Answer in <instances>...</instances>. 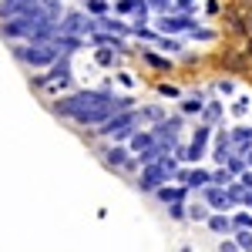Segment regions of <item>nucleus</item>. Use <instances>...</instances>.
<instances>
[{"instance_id":"obj_1","label":"nucleus","mask_w":252,"mask_h":252,"mask_svg":"<svg viewBox=\"0 0 252 252\" xmlns=\"http://www.w3.org/2000/svg\"><path fill=\"white\" fill-rule=\"evenodd\" d=\"M108 101H115V91H108V88H94V91H71V94H64V97L54 101V115L71 121L74 115L88 111V108H101V104H108Z\"/></svg>"},{"instance_id":"obj_2","label":"nucleus","mask_w":252,"mask_h":252,"mask_svg":"<svg viewBox=\"0 0 252 252\" xmlns=\"http://www.w3.org/2000/svg\"><path fill=\"white\" fill-rule=\"evenodd\" d=\"M135 128H138V111L131 108V111H118V115H111L101 128H94V131H97V138H111L115 145H125Z\"/></svg>"},{"instance_id":"obj_3","label":"nucleus","mask_w":252,"mask_h":252,"mask_svg":"<svg viewBox=\"0 0 252 252\" xmlns=\"http://www.w3.org/2000/svg\"><path fill=\"white\" fill-rule=\"evenodd\" d=\"M14 58L34 71H47L54 61H58V47L54 44H17L14 47Z\"/></svg>"},{"instance_id":"obj_4","label":"nucleus","mask_w":252,"mask_h":252,"mask_svg":"<svg viewBox=\"0 0 252 252\" xmlns=\"http://www.w3.org/2000/svg\"><path fill=\"white\" fill-rule=\"evenodd\" d=\"M97 31V20L94 17H88L84 10H67L64 17L58 20V34H67V37H91Z\"/></svg>"},{"instance_id":"obj_5","label":"nucleus","mask_w":252,"mask_h":252,"mask_svg":"<svg viewBox=\"0 0 252 252\" xmlns=\"http://www.w3.org/2000/svg\"><path fill=\"white\" fill-rule=\"evenodd\" d=\"M101 158H104V165H108V168H118V172H135V168H138V161L131 158V152H128L125 145L101 148Z\"/></svg>"},{"instance_id":"obj_6","label":"nucleus","mask_w":252,"mask_h":252,"mask_svg":"<svg viewBox=\"0 0 252 252\" xmlns=\"http://www.w3.org/2000/svg\"><path fill=\"white\" fill-rule=\"evenodd\" d=\"M192 27H195V17H185V14H161V17H158V34H161V37L189 34Z\"/></svg>"},{"instance_id":"obj_7","label":"nucleus","mask_w":252,"mask_h":252,"mask_svg":"<svg viewBox=\"0 0 252 252\" xmlns=\"http://www.w3.org/2000/svg\"><path fill=\"white\" fill-rule=\"evenodd\" d=\"M31 31H34V20H27L24 14H17V17L10 20H0V37L3 40H27L31 37Z\"/></svg>"},{"instance_id":"obj_8","label":"nucleus","mask_w":252,"mask_h":252,"mask_svg":"<svg viewBox=\"0 0 252 252\" xmlns=\"http://www.w3.org/2000/svg\"><path fill=\"white\" fill-rule=\"evenodd\" d=\"M168 182H172V178L161 172L158 165H145L141 175H138V189H141V192H158V189H161V185H168Z\"/></svg>"},{"instance_id":"obj_9","label":"nucleus","mask_w":252,"mask_h":252,"mask_svg":"<svg viewBox=\"0 0 252 252\" xmlns=\"http://www.w3.org/2000/svg\"><path fill=\"white\" fill-rule=\"evenodd\" d=\"M198 192H202L205 205H209L212 212H225V209H232V205H235L232 198H229V192L219 189V185H205V189H198Z\"/></svg>"},{"instance_id":"obj_10","label":"nucleus","mask_w":252,"mask_h":252,"mask_svg":"<svg viewBox=\"0 0 252 252\" xmlns=\"http://www.w3.org/2000/svg\"><path fill=\"white\" fill-rule=\"evenodd\" d=\"M115 14H121V17H135V24H145V20H148V0H118Z\"/></svg>"},{"instance_id":"obj_11","label":"nucleus","mask_w":252,"mask_h":252,"mask_svg":"<svg viewBox=\"0 0 252 252\" xmlns=\"http://www.w3.org/2000/svg\"><path fill=\"white\" fill-rule=\"evenodd\" d=\"M175 178H178V185H185V189H205V185H209V172H205V168H178Z\"/></svg>"},{"instance_id":"obj_12","label":"nucleus","mask_w":252,"mask_h":252,"mask_svg":"<svg viewBox=\"0 0 252 252\" xmlns=\"http://www.w3.org/2000/svg\"><path fill=\"white\" fill-rule=\"evenodd\" d=\"M209 125H198L195 128L192 141H189V161H202V155H205V145H209Z\"/></svg>"},{"instance_id":"obj_13","label":"nucleus","mask_w":252,"mask_h":252,"mask_svg":"<svg viewBox=\"0 0 252 252\" xmlns=\"http://www.w3.org/2000/svg\"><path fill=\"white\" fill-rule=\"evenodd\" d=\"M155 198L161 202V205H172V202H185L189 198V189L185 185H161L155 192Z\"/></svg>"},{"instance_id":"obj_14","label":"nucleus","mask_w":252,"mask_h":252,"mask_svg":"<svg viewBox=\"0 0 252 252\" xmlns=\"http://www.w3.org/2000/svg\"><path fill=\"white\" fill-rule=\"evenodd\" d=\"M152 145H155V138H152V131H141V128H135L125 148H128L131 155H138V152H145V148H152Z\"/></svg>"},{"instance_id":"obj_15","label":"nucleus","mask_w":252,"mask_h":252,"mask_svg":"<svg viewBox=\"0 0 252 252\" xmlns=\"http://www.w3.org/2000/svg\"><path fill=\"white\" fill-rule=\"evenodd\" d=\"M97 31L115 34V37H128V34H131V27H128V24H121L118 17H97Z\"/></svg>"},{"instance_id":"obj_16","label":"nucleus","mask_w":252,"mask_h":252,"mask_svg":"<svg viewBox=\"0 0 252 252\" xmlns=\"http://www.w3.org/2000/svg\"><path fill=\"white\" fill-rule=\"evenodd\" d=\"M205 222H209V229H212L215 235H229V232H235V229H232V219H229V215H222V212L209 215Z\"/></svg>"},{"instance_id":"obj_17","label":"nucleus","mask_w":252,"mask_h":252,"mask_svg":"<svg viewBox=\"0 0 252 252\" xmlns=\"http://www.w3.org/2000/svg\"><path fill=\"white\" fill-rule=\"evenodd\" d=\"M232 155V141H229V131H219L215 135V161L225 165V158Z\"/></svg>"},{"instance_id":"obj_18","label":"nucleus","mask_w":252,"mask_h":252,"mask_svg":"<svg viewBox=\"0 0 252 252\" xmlns=\"http://www.w3.org/2000/svg\"><path fill=\"white\" fill-rule=\"evenodd\" d=\"M27 3H34V0H0V20L17 17V14L24 10V7H27Z\"/></svg>"},{"instance_id":"obj_19","label":"nucleus","mask_w":252,"mask_h":252,"mask_svg":"<svg viewBox=\"0 0 252 252\" xmlns=\"http://www.w3.org/2000/svg\"><path fill=\"white\" fill-rule=\"evenodd\" d=\"M141 61H145L148 67H155V71H172V61L161 58L158 51H141Z\"/></svg>"},{"instance_id":"obj_20","label":"nucleus","mask_w":252,"mask_h":252,"mask_svg":"<svg viewBox=\"0 0 252 252\" xmlns=\"http://www.w3.org/2000/svg\"><path fill=\"white\" fill-rule=\"evenodd\" d=\"M222 121V101H209L202 108V125H219Z\"/></svg>"},{"instance_id":"obj_21","label":"nucleus","mask_w":252,"mask_h":252,"mask_svg":"<svg viewBox=\"0 0 252 252\" xmlns=\"http://www.w3.org/2000/svg\"><path fill=\"white\" fill-rule=\"evenodd\" d=\"M108 10H111V3L108 0H84V14L88 17H108Z\"/></svg>"},{"instance_id":"obj_22","label":"nucleus","mask_w":252,"mask_h":252,"mask_svg":"<svg viewBox=\"0 0 252 252\" xmlns=\"http://www.w3.org/2000/svg\"><path fill=\"white\" fill-rule=\"evenodd\" d=\"M229 141H232V152L235 148H242V145H252V128H235V131H229Z\"/></svg>"},{"instance_id":"obj_23","label":"nucleus","mask_w":252,"mask_h":252,"mask_svg":"<svg viewBox=\"0 0 252 252\" xmlns=\"http://www.w3.org/2000/svg\"><path fill=\"white\" fill-rule=\"evenodd\" d=\"M161 118H165V111H161L158 104H145V108L138 111V121H152V125H158Z\"/></svg>"},{"instance_id":"obj_24","label":"nucleus","mask_w":252,"mask_h":252,"mask_svg":"<svg viewBox=\"0 0 252 252\" xmlns=\"http://www.w3.org/2000/svg\"><path fill=\"white\" fill-rule=\"evenodd\" d=\"M229 182H232V175L225 172V168H222V165H219V168H215V172H209V185H219V189H225V185H229Z\"/></svg>"},{"instance_id":"obj_25","label":"nucleus","mask_w":252,"mask_h":252,"mask_svg":"<svg viewBox=\"0 0 252 252\" xmlns=\"http://www.w3.org/2000/svg\"><path fill=\"white\" fill-rule=\"evenodd\" d=\"M202 108H205L202 97H185L182 101V115H202Z\"/></svg>"},{"instance_id":"obj_26","label":"nucleus","mask_w":252,"mask_h":252,"mask_svg":"<svg viewBox=\"0 0 252 252\" xmlns=\"http://www.w3.org/2000/svg\"><path fill=\"white\" fill-rule=\"evenodd\" d=\"M235 246H239V252H252V232L249 229H235Z\"/></svg>"},{"instance_id":"obj_27","label":"nucleus","mask_w":252,"mask_h":252,"mask_svg":"<svg viewBox=\"0 0 252 252\" xmlns=\"http://www.w3.org/2000/svg\"><path fill=\"white\" fill-rule=\"evenodd\" d=\"M185 215H189V219H195V222H205V219H209V205H198V202H192V205L185 209Z\"/></svg>"},{"instance_id":"obj_28","label":"nucleus","mask_w":252,"mask_h":252,"mask_svg":"<svg viewBox=\"0 0 252 252\" xmlns=\"http://www.w3.org/2000/svg\"><path fill=\"white\" fill-rule=\"evenodd\" d=\"M155 165H158V168H161L165 175H168V178H175V172H178V161H175L172 155H161V158L155 161Z\"/></svg>"},{"instance_id":"obj_29","label":"nucleus","mask_w":252,"mask_h":252,"mask_svg":"<svg viewBox=\"0 0 252 252\" xmlns=\"http://www.w3.org/2000/svg\"><path fill=\"white\" fill-rule=\"evenodd\" d=\"M131 37H141V40H158L161 34H158V31H148L145 24H135V27H131Z\"/></svg>"},{"instance_id":"obj_30","label":"nucleus","mask_w":252,"mask_h":252,"mask_svg":"<svg viewBox=\"0 0 252 252\" xmlns=\"http://www.w3.org/2000/svg\"><path fill=\"white\" fill-rule=\"evenodd\" d=\"M94 61L101 64V67H111V64H115V51H111V47H97Z\"/></svg>"},{"instance_id":"obj_31","label":"nucleus","mask_w":252,"mask_h":252,"mask_svg":"<svg viewBox=\"0 0 252 252\" xmlns=\"http://www.w3.org/2000/svg\"><path fill=\"white\" fill-rule=\"evenodd\" d=\"M155 44L161 47V51H168V54H178V51H182V44H178V40H172V37H158Z\"/></svg>"},{"instance_id":"obj_32","label":"nucleus","mask_w":252,"mask_h":252,"mask_svg":"<svg viewBox=\"0 0 252 252\" xmlns=\"http://www.w3.org/2000/svg\"><path fill=\"white\" fill-rule=\"evenodd\" d=\"M232 229H249V232H252V215L249 212H239L232 219Z\"/></svg>"},{"instance_id":"obj_33","label":"nucleus","mask_w":252,"mask_h":252,"mask_svg":"<svg viewBox=\"0 0 252 252\" xmlns=\"http://www.w3.org/2000/svg\"><path fill=\"white\" fill-rule=\"evenodd\" d=\"M168 215H172L175 222H182V219H189V215H185V202H172V205H168Z\"/></svg>"},{"instance_id":"obj_34","label":"nucleus","mask_w":252,"mask_h":252,"mask_svg":"<svg viewBox=\"0 0 252 252\" xmlns=\"http://www.w3.org/2000/svg\"><path fill=\"white\" fill-rule=\"evenodd\" d=\"M189 37H192V40H212L215 34H212V31H205V27H198V24H195L192 31H189Z\"/></svg>"},{"instance_id":"obj_35","label":"nucleus","mask_w":252,"mask_h":252,"mask_svg":"<svg viewBox=\"0 0 252 252\" xmlns=\"http://www.w3.org/2000/svg\"><path fill=\"white\" fill-rule=\"evenodd\" d=\"M175 0H148V10H158V14H168Z\"/></svg>"},{"instance_id":"obj_36","label":"nucleus","mask_w":252,"mask_h":252,"mask_svg":"<svg viewBox=\"0 0 252 252\" xmlns=\"http://www.w3.org/2000/svg\"><path fill=\"white\" fill-rule=\"evenodd\" d=\"M158 94H165V97H178V88H175V84H158Z\"/></svg>"},{"instance_id":"obj_37","label":"nucleus","mask_w":252,"mask_h":252,"mask_svg":"<svg viewBox=\"0 0 252 252\" xmlns=\"http://www.w3.org/2000/svg\"><path fill=\"white\" fill-rule=\"evenodd\" d=\"M239 185H242V189H252V168H246V172L239 175Z\"/></svg>"},{"instance_id":"obj_38","label":"nucleus","mask_w":252,"mask_h":252,"mask_svg":"<svg viewBox=\"0 0 252 252\" xmlns=\"http://www.w3.org/2000/svg\"><path fill=\"white\" fill-rule=\"evenodd\" d=\"M235 115H246V111H249V101H246V97H239V101H235V108H232Z\"/></svg>"},{"instance_id":"obj_39","label":"nucleus","mask_w":252,"mask_h":252,"mask_svg":"<svg viewBox=\"0 0 252 252\" xmlns=\"http://www.w3.org/2000/svg\"><path fill=\"white\" fill-rule=\"evenodd\" d=\"M219 91H222V94H232L235 84H232V81H219Z\"/></svg>"},{"instance_id":"obj_40","label":"nucleus","mask_w":252,"mask_h":252,"mask_svg":"<svg viewBox=\"0 0 252 252\" xmlns=\"http://www.w3.org/2000/svg\"><path fill=\"white\" fill-rule=\"evenodd\" d=\"M239 202H242V205H246V209H252V189H246V192H242V198H239Z\"/></svg>"},{"instance_id":"obj_41","label":"nucleus","mask_w":252,"mask_h":252,"mask_svg":"<svg viewBox=\"0 0 252 252\" xmlns=\"http://www.w3.org/2000/svg\"><path fill=\"white\" fill-rule=\"evenodd\" d=\"M222 252H239V246L235 242H222Z\"/></svg>"},{"instance_id":"obj_42","label":"nucleus","mask_w":252,"mask_h":252,"mask_svg":"<svg viewBox=\"0 0 252 252\" xmlns=\"http://www.w3.org/2000/svg\"><path fill=\"white\" fill-rule=\"evenodd\" d=\"M178 252H192V246H182V249H178Z\"/></svg>"}]
</instances>
